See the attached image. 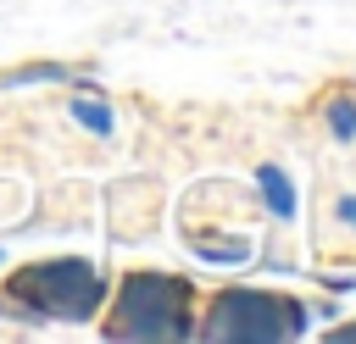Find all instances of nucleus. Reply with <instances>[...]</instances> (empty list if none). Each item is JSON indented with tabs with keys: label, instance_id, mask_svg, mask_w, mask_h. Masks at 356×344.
<instances>
[{
	"label": "nucleus",
	"instance_id": "f03ea898",
	"mask_svg": "<svg viewBox=\"0 0 356 344\" xmlns=\"http://www.w3.org/2000/svg\"><path fill=\"white\" fill-rule=\"evenodd\" d=\"M306 305L289 294H267V289H228L211 300L206 322L195 327L211 344H284L306 333Z\"/></svg>",
	"mask_w": 356,
	"mask_h": 344
},
{
	"label": "nucleus",
	"instance_id": "423d86ee",
	"mask_svg": "<svg viewBox=\"0 0 356 344\" xmlns=\"http://www.w3.org/2000/svg\"><path fill=\"white\" fill-rule=\"evenodd\" d=\"M323 122H328V133H334L339 144H350V139H356V100H350V94H334L328 111H323Z\"/></svg>",
	"mask_w": 356,
	"mask_h": 344
},
{
	"label": "nucleus",
	"instance_id": "7ed1b4c3",
	"mask_svg": "<svg viewBox=\"0 0 356 344\" xmlns=\"http://www.w3.org/2000/svg\"><path fill=\"white\" fill-rule=\"evenodd\" d=\"M106 333L111 338H189L195 333V322H189V283L172 277V272H134L117 289Z\"/></svg>",
	"mask_w": 356,
	"mask_h": 344
},
{
	"label": "nucleus",
	"instance_id": "1a4fd4ad",
	"mask_svg": "<svg viewBox=\"0 0 356 344\" xmlns=\"http://www.w3.org/2000/svg\"><path fill=\"white\" fill-rule=\"evenodd\" d=\"M334 216H339L345 227H356V194H339V200H334Z\"/></svg>",
	"mask_w": 356,
	"mask_h": 344
},
{
	"label": "nucleus",
	"instance_id": "f257e3e1",
	"mask_svg": "<svg viewBox=\"0 0 356 344\" xmlns=\"http://www.w3.org/2000/svg\"><path fill=\"white\" fill-rule=\"evenodd\" d=\"M106 300V277L78 261V255H61V261H33L22 266L6 289H0V316H17V322H89Z\"/></svg>",
	"mask_w": 356,
	"mask_h": 344
},
{
	"label": "nucleus",
	"instance_id": "6e6552de",
	"mask_svg": "<svg viewBox=\"0 0 356 344\" xmlns=\"http://www.w3.org/2000/svg\"><path fill=\"white\" fill-rule=\"evenodd\" d=\"M195 255H200V261H245L250 244H245V239H234V244H195Z\"/></svg>",
	"mask_w": 356,
	"mask_h": 344
},
{
	"label": "nucleus",
	"instance_id": "0eeeda50",
	"mask_svg": "<svg viewBox=\"0 0 356 344\" xmlns=\"http://www.w3.org/2000/svg\"><path fill=\"white\" fill-rule=\"evenodd\" d=\"M61 78H72V67H61V61H33V67H17V72L6 78V89H17V83H61Z\"/></svg>",
	"mask_w": 356,
	"mask_h": 344
},
{
	"label": "nucleus",
	"instance_id": "9d476101",
	"mask_svg": "<svg viewBox=\"0 0 356 344\" xmlns=\"http://www.w3.org/2000/svg\"><path fill=\"white\" fill-rule=\"evenodd\" d=\"M328 338H334V344H356V322H345V327H334Z\"/></svg>",
	"mask_w": 356,
	"mask_h": 344
},
{
	"label": "nucleus",
	"instance_id": "20e7f679",
	"mask_svg": "<svg viewBox=\"0 0 356 344\" xmlns=\"http://www.w3.org/2000/svg\"><path fill=\"white\" fill-rule=\"evenodd\" d=\"M256 189H261V200H267V211H273L278 222L295 216V189H289L284 166H261V172H256Z\"/></svg>",
	"mask_w": 356,
	"mask_h": 344
},
{
	"label": "nucleus",
	"instance_id": "39448f33",
	"mask_svg": "<svg viewBox=\"0 0 356 344\" xmlns=\"http://www.w3.org/2000/svg\"><path fill=\"white\" fill-rule=\"evenodd\" d=\"M72 122H83L95 139H111V128H117L111 105H106V100H95V94H72Z\"/></svg>",
	"mask_w": 356,
	"mask_h": 344
}]
</instances>
